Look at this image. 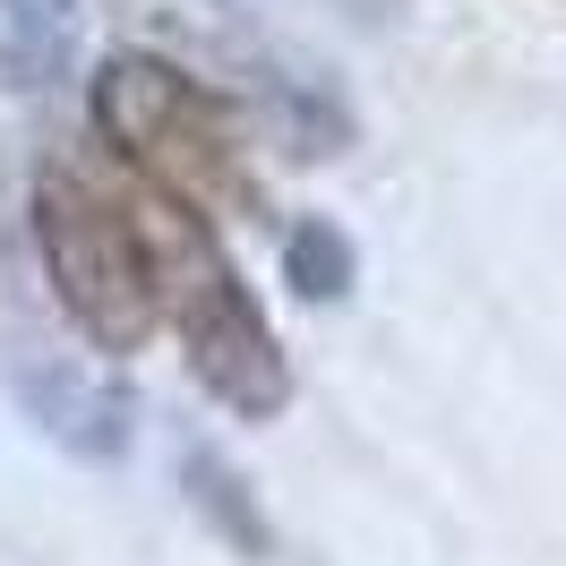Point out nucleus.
Returning <instances> with one entry per match:
<instances>
[{
	"instance_id": "nucleus-3",
	"label": "nucleus",
	"mask_w": 566,
	"mask_h": 566,
	"mask_svg": "<svg viewBox=\"0 0 566 566\" xmlns=\"http://www.w3.org/2000/svg\"><path fill=\"white\" fill-rule=\"evenodd\" d=\"M35 249L70 326L95 353H138L164 326V275H155L146 207L104 189L86 164H43L35 172Z\"/></svg>"
},
{
	"instance_id": "nucleus-2",
	"label": "nucleus",
	"mask_w": 566,
	"mask_h": 566,
	"mask_svg": "<svg viewBox=\"0 0 566 566\" xmlns=\"http://www.w3.org/2000/svg\"><path fill=\"white\" fill-rule=\"evenodd\" d=\"M86 120L138 172V189L172 198V207L214 214V207H232V198H249L241 112L223 104L214 86H198L180 61L112 52L104 70H95V86H86Z\"/></svg>"
},
{
	"instance_id": "nucleus-1",
	"label": "nucleus",
	"mask_w": 566,
	"mask_h": 566,
	"mask_svg": "<svg viewBox=\"0 0 566 566\" xmlns=\"http://www.w3.org/2000/svg\"><path fill=\"white\" fill-rule=\"evenodd\" d=\"M146 207V232H155V275H164V318L180 335V360L189 378L232 412V421H275L292 403V360H283L275 326L258 310V292L241 283V266L223 258L207 214L172 207L138 189Z\"/></svg>"
},
{
	"instance_id": "nucleus-5",
	"label": "nucleus",
	"mask_w": 566,
	"mask_h": 566,
	"mask_svg": "<svg viewBox=\"0 0 566 566\" xmlns=\"http://www.w3.org/2000/svg\"><path fill=\"white\" fill-rule=\"evenodd\" d=\"M70 43H77V0H0V70H9V86L61 77Z\"/></svg>"
},
{
	"instance_id": "nucleus-6",
	"label": "nucleus",
	"mask_w": 566,
	"mask_h": 566,
	"mask_svg": "<svg viewBox=\"0 0 566 566\" xmlns=\"http://www.w3.org/2000/svg\"><path fill=\"white\" fill-rule=\"evenodd\" d=\"M283 283H292L301 301H344V292H353V241H344L326 214H301V223L283 232Z\"/></svg>"
},
{
	"instance_id": "nucleus-4",
	"label": "nucleus",
	"mask_w": 566,
	"mask_h": 566,
	"mask_svg": "<svg viewBox=\"0 0 566 566\" xmlns=\"http://www.w3.org/2000/svg\"><path fill=\"white\" fill-rule=\"evenodd\" d=\"M18 395L43 421V438H61L70 455H120L129 447V395L104 369H77V360H18Z\"/></svg>"
}]
</instances>
